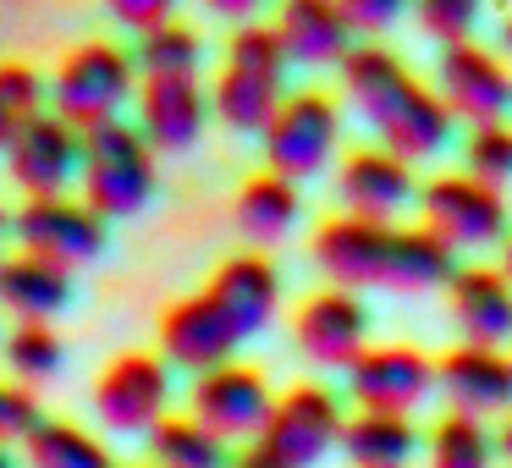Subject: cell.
I'll list each match as a JSON object with an SVG mask.
<instances>
[{"label":"cell","instance_id":"1","mask_svg":"<svg viewBox=\"0 0 512 468\" xmlns=\"http://www.w3.org/2000/svg\"><path fill=\"white\" fill-rule=\"evenodd\" d=\"M342 89H347V100H353V111L380 133V144H386L391 155H402L408 166L441 155V149L452 144V127H457L452 105L435 89H424L397 50L353 45V56L342 61Z\"/></svg>","mask_w":512,"mask_h":468},{"label":"cell","instance_id":"2","mask_svg":"<svg viewBox=\"0 0 512 468\" xmlns=\"http://www.w3.org/2000/svg\"><path fill=\"white\" fill-rule=\"evenodd\" d=\"M287 50L270 23H237L226 39L221 78L210 83V111L232 133H265L270 116L287 100Z\"/></svg>","mask_w":512,"mask_h":468},{"label":"cell","instance_id":"3","mask_svg":"<svg viewBox=\"0 0 512 468\" xmlns=\"http://www.w3.org/2000/svg\"><path fill=\"white\" fill-rule=\"evenodd\" d=\"M83 204L105 221H127L155 199V144L138 133V122H100L83 133Z\"/></svg>","mask_w":512,"mask_h":468},{"label":"cell","instance_id":"4","mask_svg":"<svg viewBox=\"0 0 512 468\" xmlns=\"http://www.w3.org/2000/svg\"><path fill=\"white\" fill-rule=\"evenodd\" d=\"M138 61L122 45H78L72 56H61L56 78H50V111L61 122H72L78 133L100 122H116L127 105L138 100Z\"/></svg>","mask_w":512,"mask_h":468},{"label":"cell","instance_id":"5","mask_svg":"<svg viewBox=\"0 0 512 468\" xmlns=\"http://www.w3.org/2000/svg\"><path fill=\"white\" fill-rule=\"evenodd\" d=\"M342 430H347L342 391L320 386V380H298V386L276 391V408H270L259 446L276 452L287 468H314L342 446Z\"/></svg>","mask_w":512,"mask_h":468},{"label":"cell","instance_id":"6","mask_svg":"<svg viewBox=\"0 0 512 468\" xmlns=\"http://www.w3.org/2000/svg\"><path fill=\"white\" fill-rule=\"evenodd\" d=\"M265 166L287 182H309L331 166L336 144H342V111L331 94L320 89H298L281 100V111L270 116L265 133Z\"/></svg>","mask_w":512,"mask_h":468},{"label":"cell","instance_id":"7","mask_svg":"<svg viewBox=\"0 0 512 468\" xmlns=\"http://www.w3.org/2000/svg\"><path fill=\"white\" fill-rule=\"evenodd\" d=\"M12 237L23 254H39L61 270H83L105 254L111 221L72 193H56V199H23V210L12 215Z\"/></svg>","mask_w":512,"mask_h":468},{"label":"cell","instance_id":"8","mask_svg":"<svg viewBox=\"0 0 512 468\" xmlns=\"http://www.w3.org/2000/svg\"><path fill=\"white\" fill-rule=\"evenodd\" d=\"M94 419L111 435H149L171 413V364L155 353H122L100 369L89 391Z\"/></svg>","mask_w":512,"mask_h":468},{"label":"cell","instance_id":"9","mask_svg":"<svg viewBox=\"0 0 512 468\" xmlns=\"http://www.w3.org/2000/svg\"><path fill=\"white\" fill-rule=\"evenodd\" d=\"M419 210H424V226H430L435 237H446L457 254H463V248L507 243V226H512L507 193L490 188V182H479V177H468V171L424 182Z\"/></svg>","mask_w":512,"mask_h":468},{"label":"cell","instance_id":"10","mask_svg":"<svg viewBox=\"0 0 512 468\" xmlns=\"http://www.w3.org/2000/svg\"><path fill=\"white\" fill-rule=\"evenodd\" d=\"M270 408H276V391H270L265 369L237 364V358L210 369V375H193V386H188V413L204 430L221 435L226 446L232 441L254 446L270 424Z\"/></svg>","mask_w":512,"mask_h":468},{"label":"cell","instance_id":"11","mask_svg":"<svg viewBox=\"0 0 512 468\" xmlns=\"http://www.w3.org/2000/svg\"><path fill=\"white\" fill-rule=\"evenodd\" d=\"M347 397L353 408H369V413H408L424 408L435 397V358H424L419 347L408 342H369L364 358L347 369Z\"/></svg>","mask_w":512,"mask_h":468},{"label":"cell","instance_id":"12","mask_svg":"<svg viewBox=\"0 0 512 468\" xmlns=\"http://www.w3.org/2000/svg\"><path fill=\"white\" fill-rule=\"evenodd\" d=\"M435 94L452 105L457 122L485 127V122H507L512 111V72L496 50L474 45V39H457V45H441V61H435Z\"/></svg>","mask_w":512,"mask_h":468},{"label":"cell","instance_id":"13","mask_svg":"<svg viewBox=\"0 0 512 468\" xmlns=\"http://www.w3.org/2000/svg\"><path fill=\"white\" fill-rule=\"evenodd\" d=\"M292 336H298V353L314 369H342L347 375L369 347V303L347 287H325L314 298H303Z\"/></svg>","mask_w":512,"mask_h":468},{"label":"cell","instance_id":"14","mask_svg":"<svg viewBox=\"0 0 512 468\" xmlns=\"http://www.w3.org/2000/svg\"><path fill=\"white\" fill-rule=\"evenodd\" d=\"M83 171V133L72 122H61L56 111L34 116L17 133V144L6 149V177L23 188V199H56L72 188V177Z\"/></svg>","mask_w":512,"mask_h":468},{"label":"cell","instance_id":"15","mask_svg":"<svg viewBox=\"0 0 512 468\" xmlns=\"http://www.w3.org/2000/svg\"><path fill=\"white\" fill-rule=\"evenodd\" d=\"M391 232L397 221H358V215H331L314 232L309 254L320 265V276L331 287L364 292V287H386V259H391Z\"/></svg>","mask_w":512,"mask_h":468},{"label":"cell","instance_id":"16","mask_svg":"<svg viewBox=\"0 0 512 468\" xmlns=\"http://www.w3.org/2000/svg\"><path fill=\"white\" fill-rule=\"evenodd\" d=\"M435 397H446V408L468 413V419H507L512 413V353L457 342L446 358H435Z\"/></svg>","mask_w":512,"mask_h":468},{"label":"cell","instance_id":"17","mask_svg":"<svg viewBox=\"0 0 512 468\" xmlns=\"http://www.w3.org/2000/svg\"><path fill=\"white\" fill-rule=\"evenodd\" d=\"M243 336L237 325L221 314V303L210 292H193V298H177L160 320V353H166L171 369H188V375H210V369L232 364Z\"/></svg>","mask_w":512,"mask_h":468},{"label":"cell","instance_id":"18","mask_svg":"<svg viewBox=\"0 0 512 468\" xmlns=\"http://www.w3.org/2000/svg\"><path fill=\"white\" fill-rule=\"evenodd\" d=\"M336 199L358 221H391V215H402L419 199V182H413V166L402 155H391L386 144H369V149H353L342 160V171H336Z\"/></svg>","mask_w":512,"mask_h":468},{"label":"cell","instance_id":"19","mask_svg":"<svg viewBox=\"0 0 512 468\" xmlns=\"http://www.w3.org/2000/svg\"><path fill=\"white\" fill-rule=\"evenodd\" d=\"M446 314L474 347L512 342V276L496 265H457V276L446 281Z\"/></svg>","mask_w":512,"mask_h":468},{"label":"cell","instance_id":"20","mask_svg":"<svg viewBox=\"0 0 512 468\" xmlns=\"http://www.w3.org/2000/svg\"><path fill=\"white\" fill-rule=\"evenodd\" d=\"M138 133L160 149V155H182L199 144L204 122H210V94L199 78H144L138 83Z\"/></svg>","mask_w":512,"mask_h":468},{"label":"cell","instance_id":"21","mask_svg":"<svg viewBox=\"0 0 512 468\" xmlns=\"http://www.w3.org/2000/svg\"><path fill=\"white\" fill-rule=\"evenodd\" d=\"M270 28H276L292 67H342L358 39L342 0H281Z\"/></svg>","mask_w":512,"mask_h":468},{"label":"cell","instance_id":"22","mask_svg":"<svg viewBox=\"0 0 512 468\" xmlns=\"http://www.w3.org/2000/svg\"><path fill=\"white\" fill-rule=\"evenodd\" d=\"M210 292L215 303H221V314L237 325V336H259L270 320H276V309H281V276H276V265H270L265 254H237V259H226L221 270L210 276Z\"/></svg>","mask_w":512,"mask_h":468},{"label":"cell","instance_id":"23","mask_svg":"<svg viewBox=\"0 0 512 468\" xmlns=\"http://www.w3.org/2000/svg\"><path fill=\"white\" fill-rule=\"evenodd\" d=\"M0 309L12 314L17 325L23 320H56V314L72 309V270L50 265L39 254H6L0 259Z\"/></svg>","mask_w":512,"mask_h":468},{"label":"cell","instance_id":"24","mask_svg":"<svg viewBox=\"0 0 512 468\" xmlns=\"http://www.w3.org/2000/svg\"><path fill=\"white\" fill-rule=\"evenodd\" d=\"M298 215H303L298 182L276 177V171H265V177H248L243 188H237V204H232L237 232H243L254 248H270V243H281V237H292Z\"/></svg>","mask_w":512,"mask_h":468},{"label":"cell","instance_id":"25","mask_svg":"<svg viewBox=\"0 0 512 468\" xmlns=\"http://www.w3.org/2000/svg\"><path fill=\"white\" fill-rule=\"evenodd\" d=\"M457 276V248L435 237L430 226H397L386 259V292H435Z\"/></svg>","mask_w":512,"mask_h":468},{"label":"cell","instance_id":"26","mask_svg":"<svg viewBox=\"0 0 512 468\" xmlns=\"http://www.w3.org/2000/svg\"><path fill=\"white\" fill-rule=\"evenodd\" d=\"M342 457L353 468H408L419 457V430H413L408 413L353 408L342 430Z\"/></svg>","mask_w":512,"mask_h":468},{"label":"cell","instance_id":"27","mask_svg":"<svg viewBox=\"0 0 512 468\" xmlns=\"http://www.w3.org/2000/svg\"><path fill=\"white\" fill-rule=\"evenodd\" d=\"M149 468H232V446L215 430H204L193 413H166L144 435Z\"/></svg>","mask_w":512,"mask_h":468},{"label":"cell","instance_id":"28","mask_svg":"<svg viewBox=\"0 0 512 468\" xmlns=\"http://www.w3.org/2000/svg\"><path fill=\"white\" fill-rule=\"evenodd\" d=\"M496 430L485 419H468V413L446 408L430 424V441H424V468H496Z\"/></svg>","mask_w":512,"mask_h":468},{"label":"cell","instance_id":"29","mask_svg":"<svg viewBox=\"0 0 512 468\" xmlns=\"http://www.w3.org/2000/svg\"><path fill=\"white\" fill-rule=\"evenodd\" d=\"M23 457H28V468H116L111 446L72 419H45L23 441Z\"/></svg>","mask_w":512,"mask_h":468},{"label":"cell","instance_id":"30","mask_svg":"<svg viewBox=\"0 0 512 468\" xmlns=\"http://www.w3.org/2000/svg\"><path fill=\"white\" fill-rule=\"evenodd\" d=\"M0 364H6V375H12L17 386H45V380L61 375L67 347H61L56 325L23 320V325H12V331L0 336Z\"/></svg>","mask_w":512,"mask_h":468},{"label":"cell","instance_id":"31","mask_svg":"<svg viewBox=\"0 0 512 468\" xmlns=\"http://www.w3.org/2000/svg\"><path fill=\"white\" fill-rule=\"evenodd\" d=\"M133 61H138V78H199L204 67V45L188 23H160L149 34H138L133 45Z\"/></svg>","mask_w":512,"mask_h":468},{"label":"cell","instance_id":"32","mask_svg":"<svg viewBox=\"0 0 512 468\" xmlns=\"http://www.w3.org/2000/svg\"><path fill=\"white\" fill-rule=\"evenodd\" d=\"M45 111H50V83L34 67H23V61H0V155Z\"/></svg>","mask_w":512,"mask_h":468},{"label":"cell","instance_id":"33","mask_svg":"<svg viewBox=\"0 0 512 468\" xmlns=\"http://www.w3.org/2000/svg\"><path fill=\"white\" fill-rule=\"evenodd\" d=\"M463 166H468V177L490 182V188H507V182H512V127L507 122L468 127Z\"/></svg>","mask_w":512,"mask_h":468},{"label":"cell","instance_id":"34","mask_svg":"<svg viewBox=\"0 0 512 468\" xmlns=\"http://www.w3.org/2000/svg\"><path fill=\"white\" fill-rule=\"evenodd\" d=\"M479 12H485V0H413L419 28L430 39H441V45H457V39L474 34Z\"/></svg>","mask_w":512,"mask_h":468},{"label":"cell","instance_id":"35","mask_svg":"<svg viewBox=\"0 0 512 468\" xmlns=\"http://www.w3.org/2000/svg\"><path fill=\"white\" fill-rule=\"evenodd\" d=\"M45 424L34 386H17L12 375H0V441H28V435Z\"/></svg>","mask_w":512,"mask_h":468},{"label":"cell","instance_id":"36","mask_svg":"<svg viewBox=\"0 0 512 468\" xmlns=\"http://www.w3.org/2000/svg\"><path fill=\"white\" fill-rule=\"evenodd\" d=\"M347 23H353V34L364 39H380L386 28L402 23V12H413V0H342Z\"/></svg>","mask_w":512,"mask_h":468},{"label":"cell","instance_id":"37","mask_svg":"<svg viewBox=\"0 0 512 468\" xmlns=\"http://www.w3.org/2000/svg\"><path fill=\"white\" fill-rule=\"evenodd\" d=\"M105 12L122 28H133V34H149V28L177 17V0H105Z\"/></svg>","mask_w":512,"mask_h":468},{"label":"cell","instance_id":"38","mask_svg":"<svg viewBox=\"0 0 512 468\" xmlns=\"http://www.w3.org/2000/svg\"><path fill=\"white\" fill-rule=\"evenodd\" d=\"M215 17H226V23H254V12L265 6V0H204Z\"/></svg>","mask_w":512,"mask_h":468},{"label":"cell","instance_id":"39","mask_svg":"<svg viewBox=\"0 0 512 468\" xmlns=\"http://www.w3.org/2000/svg\"><path fill=\"white\" fill-rule=\"evenodd\" d=\"M232 468H287V463H281V457L276 452H265V446H243V452H232Z\"/></svg>","mask_w":512,"mask_h":468},{"label":"cell","instance_id":"40","mask_svg":"<svg viewBox=\"0 0 512 468\" xmlns=\"http://www.w3.org/2000/svg\"><path fill=\"white\" fill-rule=\"evenodd\" d=\"M496 452H501V463L512 468V413L501 419V430H496Z\"/></svg>","mask_w":512,"mask_h":468},{"label":"cell","instance_id":"41","mask_svg":"<svg viewBox=\"0 0 512 468\" xmlns=\"http://www.w3.org/2000/svg\"><path fill=\"white\" fill-rule=\"evenodd\" d=\"M496 56H512V12L501 17V28H496Z\"/></svg>","mask_w":512,"mask_h":468},{"label":"cell","instance_id":"42","mask_svg":"<svg viewBox=\"0 0 512 468\" xmlns=\"http://www.w3.org/2000/svg\"><path fill=\"white\" fill-rule=\"evenodd\" d=\"M6 237H12V210L0 204V259H6Z\"/></svg>","mask_w":512,"mask_h":468},{"label":"cell","instance_id":"43","mask_svg":"<svg viewBox=\"0 0 512 468\" xmlns=\"http://www.w3.org/2000/svg\"><path fill=\"white\" fill-rule=\"evenodd\" d=\"M0 468H23V463H17V452H12V441H0Z\"/></svg>","mask_w":512,"mask_h":468},{"label":"cell","instance_id":"44","mask_svg":"<svg viewBox=\"0 0 512 468\" xmlns=\"http://www.w3.org/2000/svg\"><path fill=\"white\" fill-rule=\"evenodd\" d=\"M501 270H507V276H512V237H507V243H501Z\"/></svg>","mask_w":512,"mask_h":468},{"label":"cell","instance_id":"45","mask_svg":"<svg viewBox=\"0 0 512 468\" xmlns=\"http://www.w3.org/2000/svg\"><path fill=\"white\" fill-rule=\"evenodd\" d=\"M507 12H512V0H507Z\"/></svg>","mask_w":512,"mask_h":468},{"label":"cell","instance_id":"46","mask_svg":"<svg viewBox=\"0 0 512 468\" xmlns=\"http://www.w3.org/2000/svg\"><path fill=\"white\" fill-rule=\"evenodd\" d=\"M144 468H149V463H144Z\"/></svg>","mask_w":512,"mask_h":468}]
</instances>
